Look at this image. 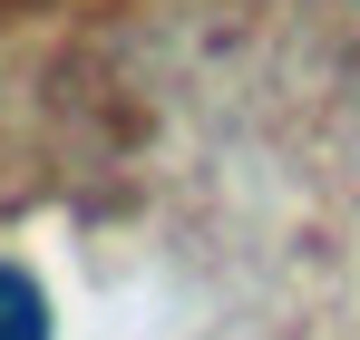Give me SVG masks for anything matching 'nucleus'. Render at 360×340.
Returning a JSON list of instances; mask_svg holds the SVG:
<instances>
[{
  "label": "nucleus",
  "mask_w": 360,
  "mask_h": 340,
  "mask_svg": "<svg viewBox=\"0 0 360 340\" xmlns=\"http://www.w3.org/2000/svg\"><path fill=\"white\" fill-rule=\"evenodd\" d=\"M0 340H49V301H39L30 273H10V263H0Z\"/></svg>",
  "instance_id": "nucleus-1"
}]
</instances>
